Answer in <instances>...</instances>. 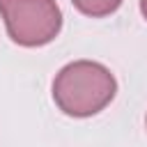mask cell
I'll use <instances>...</instances> for the list:
<instances>
[{
  "mask_svg": "<svg viewBox=\"0 0 147 147\" xmlns=\"http://www.w3.org/2000/svg\"><path fill=\"white\" fill-rule=\"evenodd\" d=\"M74 7L92 18H101V16H110L113 11H117V7L122 5V0H71Z\"/></svg>",
  "mask_w": 147,
  "mask_h": 147,
  "instance_id": "obj_3",
  "label": "cell"
},
{
  "mask_svg": "<svg viewBox=\"0 0 147 147\" xmlns=\"http://www.w3.org/2000/svg\"><path fill=\"white\" fill-rule=\"evenodd\" d=\"M140 14H142L145 21H147V0H140Z\"/></svg>",
  "mask_w": 147,
  "mask_h": 147,
  "instance_id": "obj_4",
  "label": "cell"
},
{
  "mask_svg": "<svg viewBox=\"0 0 147 147\" xmlns=\"http://www.w3.org/2000/svg\"><path fill=\"white\" fill-rule=\"evenodd\" d=\"M117 92V80L108 67L92 60L64 64L53 78V101L69 117H92L101 113Z\"/></svg>",
  "mask_w": 147,
  "mask_h": 147,
  "instance_id": "obj_1",
  "label": "cell"
},
{
  "mask_svg": "<svg viewBox=\"0 0 147 147\" xmlns=\"http://www.w3.org/2000/svg\"><path fill=\"white\" fill-rule=\"evenodd\" d=\"M0 16L11 41L25 48L51 44L62 28L55 0H0Z\"/></svg>",
  "mask_w": 147,
  "mask_h": 147,
  "instance_id": "obj_2",
  "label": "cell"
}]
</instances>
